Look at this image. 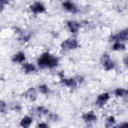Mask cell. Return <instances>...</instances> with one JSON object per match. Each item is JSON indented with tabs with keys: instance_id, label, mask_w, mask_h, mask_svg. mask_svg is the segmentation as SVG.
I'll list each match as a JSON object with an SVG mask.
<instances>
[{
	"instance_id": "6da1fadb",
	"label": "cell",
	"mask_w": 128,
	"mask_h": 128,
	"mask_svg": "<svg viewBox=\"0 0 128 128\" xmlns=\"http://www.w3.org/2000/svg\"><path fill=\"white\" fill-rule=\"evenodd\" d=\"M58 64V59L48 53L44 54L40 58L38 62L39 66L42 68H54Z\"/></svg>"
},
{
	"instance_id": "7a4b0ae2",
	"label": "cell",
	"mask_w": 128,
	"mask_h": 128,
	"mask_svg": "<svg viewBox=\"0 0 128 128\" xmlns=\"http://www.w3.org/2000/svg\"><path fill=\"white\" fill-rule=\"evenodd\" d=\"M78 44V42L76 39L68 38L62 44L61 46L63 50H68L76 48Z\"/></svg>"
},
{
	"instance_id": "3957f363",
	"label": "cell",
	"mask_w": 128,
	"mask_h": 128,
	"mask_svg": "<svg viewBox=\"0 0 128 128\" xmlns=\"http://www.w3.org/2000/svg\"><path fill=\"white\" fill-rule=\"evenodd\" d=\"M102 60V65L106 70H110L114 68V64L108 56H104Z\"/></svg>"
},
{
	"instance_id": "277c9868",
	"label": "cell",
	"mask_w": 128,
	"mask_h": 128,
	"mask_svg": "<svg viewBox=\"0 0 128 128\" xmlns=\"http://www.w3.org/2000/svg\"><path fill=\"white\" fill-rule=\"evenodd\" d=\"M109 98V94L108 93H104L98 96L96 101V104L99 106H102L108 101Z\"/></svg>"
},
{
	"instance_id": "5b68a950",
	"label": "cell",
	"mask_w": 128,
	"mask_h": 128,
	"mask_svg": "<svg viewBox=\"0 0 128 128\" xmlns=\"http://www.w3.org/2000/svg\"><path fill=\"white\" fill-rule=\"evenodd\" d=\"M128 30H124L113 37V39L118 41H126L128 40Z\"/></svg>"
},
{
	"instance_id": "8992f818",
	"label": "cell",
	"mask_w": 128,
	"mask_h": 128,
	"mask_svg": "<svg viewBox=\"0 0 128 128\" xmlns=\"http://www.w3.org/2000/svg\"><path fill=\"white\" fill-rule=\"evenodd\" d=\"M31 10L34 13L42 12L44 10V6L40 2H36L31 6Z\"/></svg>"
},
{
	"instance_id": "52a82bcc",
	"label": "cell",
	"mask_w": 128,
	"mask_h": 128,
	"mask_svg": "<svg viewBox=\"0 0 128 128\" xmlns=\"http://www.w3.org/2000/svg\"><path fill=\"white\" fill-rule=\"evenodd\" d=\"M83 118L86 122H89L95 121L96 120V117L93 112H90L83 116Z\"/></svg>"
},
{
	"instance_id": "ba28073f",
	"label": "cell",
	"mask_w": 128,
	"mask_h": 128,
	"mask_svg": "<svg viewBox=\"0 0 128 128\" xmlns=\"http://www.w3.org/2000/svg\"><path fill=\"white\" fill-rule=\"evenodd\" d=\"M68 26L70 32L72 33L76 32L80 27V24L77 22L73 20L68 22Z\"/></svg>"
},
{
	"instance_id": "9c48e42d",
	"label": "cell",
	"mask_w": 128,
	"mask_h": 128,
	"mask_svg": "<svg viewBox=\"0 0 128 128\" xmlns=\"http://www.w3.org/2000/svg\"><path fill=\"white\" fill-rule=\"evenodd\" d=\"M62 6L64 8L68 10L75 12H76V8L75 5L70 1H66L62 3Z\"/></svg>"
},
{
	"instance_id": "30bf717a",
	"label": "cell",
	"mask_w": 128,
	"mask_h": 128,
	"mask_svg": "<svg viewBox=\"0 0 128 128\" xmlns=\"http://www.w3.org/2000/svg\"><path fill=\"white\" fill-rule=\"evenodd\" d=\"M25 59V56L23 52H20L17 54H16L12 58V61L14 62H22Z\"/></svg>"
},
{
	"instance_id": "8fae6325",
	"label": "cell",
	"mask_w": 128,
	"mask_h": 128,
	"mask_svg": "<svg viewBox=\"0 0 128 128\" xmlns=\"http://www.w3.org/2000/svg\"><path fill=\"white\" fill-rule=\"evenodd\" d=\"M32 122V119L30 117L26 116L22 118L20 122V124L24 128L28 127Z\"/></svg>"
},
{
	"instance_id": "7c38bea8",
	"label": "cell",
	"mask_w": 128,
	"mask_h": 128,
	"mask_svg": "<svg viewBox=\"0 0 128 128\" xmlns=\"http://www.w3.org/2000/svg\"><path fill=\"white\" fill-rule=\"evenodd\" d=\"M22 68L24 69V71L26 72H33L35 70V67L34 64H24L22 66Z\"/></svg>"
},
{
	"instance_id": "4fadbf2b",
	"label": "cell",
	"mask_w": 128,
	"mask_h": 128,
	"mask_svg": "<svg viewBox=\"0 0 128 128\" xmlns=\"http://www.w3.org/2000/svg\"><path fill=\"white\" fill-rule=\"evenodd\" d=\"M26 96L30 98L32 100H34L36 98L35 90L34 88H30L26 92Z\"/></svg>"
},
{
	"instance_id": "5bb4252c",
	"label": "cell",
	"mask_w": 128,
	"mask_h": 128,
	"mask_svg": "<svg viewBox=\"0 0 128 128\" xmlns=\"http://www.w3.org/2000/svg\"><path fill=\"white\" fill-rule=\"evenodd\" d=\"M63 82L67 86L70 87H74L76 86V81L72 78L70 79H64L63 80Z\"/></svg>"
},
{
	"instance_id": "9a60e30c",
	"label": "cell",
	"mask_w": 128,
	"mask_h": 128,
	"mask_svg": "<svg viewBox=\"0 0 128 128\" xmlns=\"http://www.w3.org/2000/svg\"><path fill=\"white\" fill-rule=\"evenodd\" d=\"M116 94L117 96H127L128 92L126 90L120 88H118L116 90Z\"/></svg>"
},
{
	"instance_id": "2e32d148",
	"label": "cell",
	"mask_w": 128,
	"mask_h": 128,
	"mask_svg": "<svg viewBox=\"0 0 128 128\" xmlns=\"http://www.w3.org/2000/svg\"><path fill=\"white\" fill-rule=\"evenodd\" d=\"M124 48H125V47H124V44H121L119 42L115 43L113 46V48L114 50H120L121 49H124Z\"/></svg>"
},
{
	"instance_id": "e0dca14e",
	"label": "cell",
	"mask_w": 128,
	"mask_h": 128,
	"mask_svg": "<svg viewBox=\"0 0 128 128\" xmlns=\"http://www.w3.org/2000/svg\"><path fill=\"white\" fill-rule=\"evenodd\" d=\"M40 92L43 94H46L48 92V88L46 86V84H43L42 86H40Z\"/></svg>"
},
{
	"instance_id": "ac0fdd59",
	"label": "cell",
	"mask_w": 128,
	"mask_h": 128,
	"mask_svg": "<svg viewBox=\"0 0 128 128\" xmlns=\"http://www.w3.org/2000/svg\"><path fill=\"white\" fill-rule=\"evenodd\" d=\"M5 106V103L4 102L1 100L0 101V111L2 112V109H4V108Z\"/></svg>"
},
{
	"instance_id": "d6986e66",
	"label": "cell",
	"mask_w": 128,
	"mask_h": 128,
	"mask_svg": "<svg viewBox=\"0 0 128 128\" xmlns=\"http://www.w3.org/2000/svg\"><path fill=\"white\" fill-rule=\"evenodd\" d=\"M38 127L39 128H46L48 127V126H46V124L44 123H42V124H38Z\"/></svg>"
}]
</instances>
